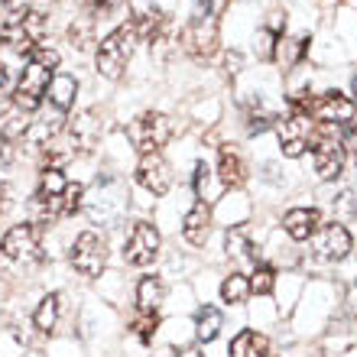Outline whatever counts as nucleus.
I'll return each instance as SVG.
<instances>
[{"mask_svg": "<svg viewBox=\"0 0 357 357\" xmlns=\"http://www.w3.org/2000/svg\"><path fill=\"white\" fill-rule=\"evenodd\" d=\"M56 68H59V52L49 49L46 43L29 56L26 68L20 72V82L13 88V104L20 107V114H36L43 107L49 94V85L56 78Z\"/></svg>", "mask_w": 357, "mask_h": 357, "instance_id": "1", "label": "nucleus"}, {"mask_svg": "<svg viewBox=\"0 0 357 357\" xmlns=\"http://www.w3.org/2000/svg\"><path fill=\"white\" fill-rule=\"evenodd\" d=\"M94 225L101 227H117L127 215V208H130V188L123 182L121 176H114V172H104L91 182V188H85V205Z\"/></svg>", "mask_w": 357, "mask_h": 357, "instance_id": "2", "label": "nucleus"}, {"mask_svg": "<svg viewBox=\"0 0 357 357\" xmlns=\"http://www.w3.org/2000/svg\"><path fill=\"white\" fill-rule=\"evenodd\" d=\"M140 26H137V20H127V23H121V26L114 29L111 36L101 39V46H98V56H94V66H98V72H101L104 78H111V82H117V78L123 75V68H127V62L133 59V52H137V43H140Z\"/></svg>", "mask_w": 357, "mask_h": 357, "instance_id": "3", "label": "nucleus"}, {"mask_svg": "<svg viewBox=\"0 0 357 357\" xmlns=\"http://www.w3.org/2000/svg\"><path fill=\"white\" fill-rule=\"evenodd\" d=\"M68 182L66 172L59 166H46L39 172V185L29 198V215H33V225H49L56 218L66 215V195H68Z\"/></svg>", "mask_w": 357, "mask_h": 357, "instance_id": "4", "label": "nucleus"}, {"mask_svg": "<svg viewBox=\"0 0 357 357\" xmlns=\"http://www.w3.org/2000/svg\"><path fill=\"white\" fill-rule=\"evenodd\" d=\"M312 160H315V172L325 182L338 178L344 169V127L338 123H315L312 127Z\"/></svg>", "mask_w": 357, "mask_h": 357, "instance_id": "5", "label": "nucleus"}, {"mask_svg": "<svg viewBox=\"0 0 357 357\" xmlns=\"http://www.w3.org/2000/svg\"><path fill=\"white\" fill-rule=\"evenodd\" d=\"M182 49L195 59H208L218 49V17L211 0H198L185 29H182Z\"/></svg>", "mask_w": 357, "mask_h": 357, "instance_id": "6", "label": "nucleus"}, {"mask_svg": "<svg viewBox=\"0 0 357 357\" xmlns=\"http://www.w3.org/2000/svg\"><path fill=\"white\" fill-rule=\"evenodd\" d=\"M127 137H130L140 156H150V153H160L172 137V121L160 111H146L127 127Z\"/></svg>", "mask_w": 357, "mask_h": 357, "instance_id": "7", "label": "nucleus"}, {"mask_svg": "<svg viewBox=\"0 0 357 357\" xmlns=\"http://www.w3.org/2000/svg\"><path fill=\"white\" fill-rule=\"evenodd\" d=\"M312 127H315V121H312L309 114H305V111H296V107H289V114H286V117H282V121L276 123V133H280V150H282V156L296 160V156H302V153L309 150Z\"/></svg>", "mask_w": 357, "mask_h": 357, "instance_id": "8", "label": "nucleus"}, {"mask_svg": "<svg viewBox=\"0 0 357 357\" xmlns=\"http://www.w3.org/2000/svg\"><path fill=\"white\" fill-rule=\"evenodd\" d=\"M104 264H107V244L98 231H82L72 244V266L82 276H101Z\"/></svg>", "mask_w": 357, "mask_h": 357, "instance_id": "9", "label": "nucleus"}, {"mask_svg": "<svg viewBox=\"0 0 357 357\" xmlns=\"http://www.w3.org/2000/svg\"><path fill=\"white\" fill-rule=\"evenodd\" d=\"M0 254L7 260H23V264H36L43 257V247H39V227L29 221V225H13L0 241Z\"/></svg>", "mask_w": 357, "mask_h": 357, "instance_id": "10", "label": "nucleus"}, {"mask_svg": "<svg viewBox=\"0 0 357 357\" xmlns=\"http://www.w3.org/2000/svg\"><path fill=\"white\" fill-rule=\"evenodd\" d=\"M123 257L130 266H150L156 257H160V231L150 225V221H137L127 234V244H123Z\"/></svg>", "mask_w": 357, "mask_h": 357, "instance_id": "11", "label": "nucleus"}, {"mask_svg": "<svg viewBox=\"0 0 357 357\" xmlns=\"http://www.w3.org/2000/svg\"><path fill=\"white\" fill-rule=\"evenodd\" d=\"M354 111H357V104L341 91H325V94H319V98H309V117H315L319 123L348 127V123L354 121Z\"/></svg>", "mask_w": 357, "mask_h": 357, "instance_id": "12", "label": "nucleus"}, {"mask_svg": "<svg viewBox=\"0 0 357 357\" xmlns=\"http://www.w3.org/2000/svg\"><path fill=\"white\" fill-rule=\"evenodd\" d=\"M351 247L354 244H351V234L344 225H325L312 237V254L321 264H341L351 254Z\"/></svg>", "mask_w": 357, "mask_h": 357, "instance_id": "13", "label": "nucleus"}, {"mask_svg": "<svg viewBox=\"0 0 357 357\" xmlns=\"http://www.w3.org/2000/svg\"><path fill=\"white\" fill-rule=\"evenodd\" d=\"M137 182H140L146 192H153V195H166V192H169V185H172L169 162L162 160L160 153L140 156V162H137Z\"/></svg>", "mask_w": 357, "mask_h": 357, "instance_id": "14", "label": "nucleus"}, {"mask_svg": "<svg viewBox=\"0 0 357 357\" xmlns=\"http://www.w3.org/2000/svg\"><path fill=\"white\" fill-rule=\"evenodd\" d=\"M98 137H101V123H98L94 111H82L72 117V123H68V146H72V153L91 150Z\"/></svg>", "mask_w": 357, "mask_h": 357, "instance_id": "15", "label": "nucleus"}, {"mask_svg": "<svg viewBox=\"0 0 357 357\" xmlns=\"http://www.w3.org/2000/svg\"><path fill=\"white\" fill-rule=\"evenodd\" d=\"M282 227L292 241H312L315 231L321 227V215L315 208H289L286 218H282Z\"/></svg>", "mask_w": 357, "mask_h": 357, "instance_id": "16", "label": "nucleus"}, {"mask_svg": "<svg viewBox=\"0 0 357 357\" xmlns=\"http://www.w3.org/2000/svg\"><path fill=\"white\" fill-rule=\"evenodd\" d=\"M247 178V166L234 146H221L218 150V182L225 188H241Z\"/></svg>", "mask_w": 357, "mask_h": 357, "instance_id": "17", "label": "nucleus"}, {"mask_svg": "<svg viewBox=\"0 0 357 357\" xmlns=\"http://www.w3.org/2000/svg\"><path fill=\"white\" fill-rule=\"evenodd\" d=\"M208 231H211V208L205 202H198L192 211L182 221V237H185L192 247H202L208 241Z\"/></svg>", "mask_w": 357, "mask_h": 357, "instance_id": "18", "label": "nucleus"}, {"mask_svg": "<svg viewBox=\"0 0 357 357\" xmlns=\"http://www.w3.org/2000/svg\"><path fill=\"white\" fill-rule=\"evenodd\" d=\"M231 357H270V338L247 328L231 341Z\"/></svg>", "mask_w": 357, "mask_h": 357, "instance_id": "19", "label": "nucleus"}, {"mask_svg": "<svg viewBox=\"0 0 357 357\" xmlns=\"http://www.w3.org/2000/svg\"><path fill=\"white\" fill-rule=\"evenodd\" d=\"M75 91H78L75 75L56 72V78H52V85H49V104H52V107H56L59 114H68V107L75 104Z\"/></svg>", "mask_w": 357, "mask_h": 357, "instance_id": "20", "label": "nucleus"}, {"mask_svg": "<svg viewBox=\"0 0 357 357\" xmlns=\"http://www.w3.org/2000/svg\"><path fill=\"white\" fill-rule=\"evenodd\" d=\"M225 250H227V260H234V264H257V254H254V244H250V237H247L244 227H234V231H227L225 237Z\"/></svg>", "mask_w": 357, "mask_h": 357, "instance_id": "21", "label": "nucleus"}, {"mask_svg": "<svg viewBox=\"0 0 357 357\" xmlns=\"http://www.w3.org/2000/svg\"><path fill=\"white\" fill-rule=\"evenodd\" d=\"M166 299V282L160 276H143L140 286H137V305L140 312H156Z\"/></svg>", "mask_w": 357, "mask_h": 357, "instance_id": "22", "label": "nucleus"}, {"mask_svg": "<svg viewBox=\"0 0 357 357\" xmlns=\"http://www.w3.org/2000/svg\"><path fill=\"white\" fill-rule=\"evenodd\" d=\"M221 325H225L221 312H218L215 305H202V309H198V315H195V338L202 341V344L215 341L218 331H221Z\"/></svg>", "mask_w": 357, "mask_h": 357, "instance_id": "23", "label": "nucleus"}, {"mask_svg": "<svg viewBox=\"0 0 357 357\" xmlns=\"http://www.w3.org/2000/svg\"><path fill=\"white\" fill-rule=\"evenodd\" d=\"M305 49H309V39H305V36H302V39L280 36V39H276V52H273V59H276L282 68H292L296 62H302Z\"/></svg>", "mask_w": 357, "mask_h": 357, "instance_id": "24", "label": "nucleus"}, {"mask_svg": "<svg viewBox=\"0 0 357 357\" xmlns=\"http://www.w3.org/2000/svg\"><path fill=\"white\" fill-rule=\"evenodd\" d=\"M56 321H59V292H49V296H43L39 309L33 312V325L43 335H49V331L56 328Z\"/></svg>", "mask_w": 357, "mask_h": 357, "instance_id": "25", "label": "nucleus"}, {"mask_svg": "<svg viewBox=\"0 0 357 357\" xmlns=\"http://www.w3.org/2000/svg\"><path fill=\"white\" fill-rule=\"evenodd\" d=\"M247 296H250V280L244 273H231L225 282H221V299L227 305H244Z\"/></svg>", "mask_w": 357, "mask_h": 357, "instance_id": "26", "label": "nucleus"}, {"mask_svg": "<svg viewBox=\"0 0 357 357\" xmlns=\"http://www.w3.org/2000/svg\"><path fill=\"white\" fill-rule=\"evenodd\" d=\"M156 328H160V315H156V312H140V315L133 319V335H137L143 344H150Z\"/></svg>", "mask_w": 357, "mask_h": 357, "instance_id": "27", "label": "nucleus"}, {"mask_svg": "<svg viewBox=\"0 0 357 357\" xmlns=\"http://www.w3.org/2000/svg\"><path fill=\"white\" fill-rule=\"evenodd\" d=\"M273 282H276V273H273V266L257 264V270L250 273V292H257V296H270V292H273Z\"/></svg>", "mask_w": 357, "mask_h": 357, "instance_id": "28", "label": "nucleus"}, {"mask_svg": "<svg viewBox=\"0 0 357 357\" xmlns=\"http://www.w3.org/2000/svg\"><path fill=\"white\" fill-rule=\"evenodd\" d=\"M192 185H195V195L202 198V202H211V169H208V162H198L195 166V176H192Z\"/></svg>", "mask_w": 357, "mask_h": 357, "instance_id": "29", "label": "nucleus"}, {"mask_svg": "<svg viewBox=\"0 0 357 357\" xmlns=\"http://www.w3.org/2000/svg\"><path fill=\"white\" fill-rule=\"evenodd\" d=\"M123 3H127V0H88L85 10L91 20H107V17H114Z\"/></svg>", "mask_w": 357, "mask_h": 357, "instance_id": "30", "label": "nucleus"}, {"mask_svg": "<svg viewBox=\"0 0 357 357\" xmlns=\"http://www.w3.org/2000/svg\"><path fill=\"white\" fill-rule=\"evenodd\" d=\"M276 39L280 36H273L270 29H260L254 39V49H257V59L260 62H273V52H276Z\"/></svg>", "mask_w": 357, "mask_h": 357, "instance_id": "31", "label": "nucleus"}, {"mask_svg": "<svg viewBox=\"0 0 357 357\" xmlns=\"http://www.w3.org/2000/svg\"><path fill=\"white\" fill-rule=\"evenodd\" d=\"M335 215L338 218H357V195L354 192H341L335 198Z\"/></svg>", "mask_w": 357, "mask_h": 357, "instance_id": "32", "label": "nucleus"}, {"mask_svg": "<svg viewBox=\"0 0 357 357\" xmlns=\"http://www.w3.org/2000/svg\"><path fill=\"white\" fill-rule=\"evenodd\" d=\"M82 205H85V188L78 185H68V195H66V215H75V211H82Z\"/></svg>", "mask_w": 357, "mask_h": 357, "instance_id": "33", "label": "nucleus"}, {"mask_svg": "<svg viewBox=\"0 0 357 357\" xmlns=\"http://www.w3.org/2000/svg\"><path fill=\"white\" fill-rule=\"evenodd\" d=\"M241 66H244V56H241L237 49H231V52L225 56V72L231 78H237V75H241Z\"/></svg>", "mask_w": 357, "mask_h": 357, "instance_id": "34", "label": "nucleus"}, {"mask_svg": "<svg viewBox=\"0 0 357 357\" xmlns=\"http://www.w3.org/2000/svg\"><path fill=\"white\" fill-rule=\"evenodd\" d=\"M88 36H91V26H72L68 29V39H72V46H78V49H85L88 46Z\"/></svg>", "mask_w": 357, "mask_h": 357, "instance_id": "35", "label": "nucleus"}, {"mask_svg": "<svg viewBox=\"0 0 357 357\" xmlns=\"http://www.w3.org/2000/svg\"><path fill=\"white\" fill-rule=\"evenodd\" d=\"M344 153H354L357 156V123L344 127Z\"/></svg>", "mask_w": 357, "mask_h": 357, "instance_id": "36", "label": "nucleus"}, {"mask_svg": "<svg viewBox=\"0 0 357 357\" xmlns=\"http://www.w3.org/2000/svg\"><path fill=\"white\" fill-rule=\"evenodd\" d=\"M348 309L357 315V280L351 282V289H348Z\"/></svg>", "mask_w": 357, "mask_h": 357, "instance_id": "37", "label": "nucleus"}, {"mask_svg": "<svg viewBox=\"0 0 357 357\" xmlns=\"http://www.w3.org/2000/svg\"><path fill=\"white\" fill-rule=\"evenodd\" d=\"M176 357H205V354H202V351H198V348H185V351H182V354H176Z\"/></svg>", "mask_w": 357, "mask_h": 357, "instance_id": "38", "label": "nucleus"}, {"mask_svg": "<svg viewBox=\"0 0 357 357\" xmlns=\"http://www.w3.org/2000/svg\"><path fill=\"white\" fill-rule=\"evenodd\" d=\"M20 3H23V0H3V7H7V10H17Z\"/></svg>", "mask_w": 357, "mask_h": 357, "instance_id": "39", "label": "nucleus"}, {"mask_svg": "<svg viewBox=\"0 0 357 357\" xmlns=\"http://www.w3.org/2000/svg\"><path fill=\"white\" fill-rule=\"evenodd\" d=\"M354 104H357V78H354Z\"/></svg>", "mask_w": 357, "mask_h": 357, "instance_id": "40", "label": "nucleus"}, {"mask_svg": "<svg viewBox=\"0 0 357 357\" xmlns=\"http://www.w3.org/2000/svg\"><path fill=\"white\" fill-rule=\"evenodd\" d=\"M354 169H357V156H354Z\"/></svg>", "mask_w": 357, "mask_h": 357, "instance_id": "41", "label": "nucleus"}, {"mask_svg": "<svg viewBox=\"0 0 357 357\" xmlns=\"http://www.w3.org/2000/svg\"><path fill=\"white\" fill-rule=\"evenodd\" d=\"M270 357H273V354H270Z\"/></svg>", "mask_w": 357, "mask_h": 357, "instance_id": "42", "label": "nucleus"}]
</instances>
